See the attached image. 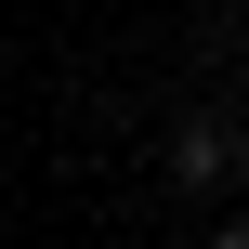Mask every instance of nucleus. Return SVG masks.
Returning <instances> with one entry per match:
<instances>
[{
	"mask_svg": "<svg viewBox=\"0 0 249 249\" xmlns=\"http://www.w3.org/2000/svg\"><path fill=\"white\" fill-rule=\"evenodd\" d=\"M158 158H171V184H223V171H236V118H210V105H197Z\"/></svg>",
	"mask_w": 249,
	"mask_h": 249,
	"instance_id": "nucleus-1",
	"label": "nucleus"
},
{
	"mask_svg": "<svg viewBox=\"0 0 249 249\" xmlns=\"http://www.w3.org/2000/svg\"><path fill=\"white\" fill-rule=\"evenodd\" d=\"M210 249H249V223H236V236H210Z\"/></svg>",
	"mask_w": 249,
	"mask_h": 249,
	"instance_id": "nucleus-2",
	"label": "nucleus"
},
{
	"mask_svg": "<svg viewBox=\"0 0 249 249\" xmlns=\"http://www.w3.org/2000/svg\"><path fill=\"white\" fill-rule=\"evenodd\" d=\"M223 13H236V0H223Z\"/></svg>",
	"mask_w": 249,
	"mask_h": 249,
	"instance_id": "nucleus-3",
	"label": "nucleus"
}]
</instances>
